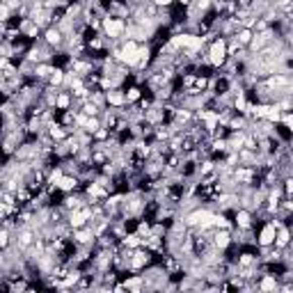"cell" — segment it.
Returning a JSON list of instances; mask_svg holds the SVG:
<instances>
[{
  "label": "cell",
  "mask_w": 293,
  "mask_h": 293,
  "mask_svg": "<svg viewBox=\"0 0 293 293\" xmlns=\"http://www.w3.org/2000/svg\"><path fill=\"white\" fill-rule=\"evenodd\" d=\"M275 239V224L273 222H261L257 227V245H273Z\"/></svg>",
  "instance_id": "cell-6"
},
{
  "label": "cell",
  "mask_w": 293,
  "mask_h": 293,
  "mask_svg": "<svg viewBox=\"0 0 293 293\" xmlns=\"http://www.w3.org/2000/svg\"><path fill=\"white\" fill-rule=\"evenodd\" d=\"M99 126H103V124H101V117H90L83 131H87V133H94V131L99 129Z\"/></svg>",
  "instance_id": "cell-22"
},
{
  "label": "cell",
  "mask_w": 293,
  "mask_h": 293,
  "mask_svg": "<svg viewBox=\"0 0 293 293\" xmlns=\"http://www.w3.org/2000/svg\"><path fill=\"white\" fill-rule=\"evenodd\" d=\"M288 243H293L291 241V224H282V227L275 229V239H273V245L277 250L286 248Z\"/></svg>",
  "instance_id": "cell-9"
},
{
  "label": "cell",
  "mask_w": 293,
  "mask_h": 293,
  "mask_svg": "<svg viewBox=\"0 0 293 293\" xmlns=\"http://www.w3.org/2000/svg\"><path fill=\"white\" fill-rule=\"evenodd\" d=\"M87 120H90V117H87V114L85 112H76V126H78V129H85V124H87Z\"/></svg>",
  "instance_id": "cell-23"
},
{
  "label": "cell",
  "mask_w": 293,
  "mask_h": 293,
  "mask_svg": "<svg viewBox=\"0 0 293 293\" xmlns=\"http://www.w3.org/2000/svg\"><path fill=\"white\" fill-rule=\"evenodd\" d=\"M277 124L284 126V129H288V131H293V112H282Z\"/></svg>",
  "instance_id": "cell-21"
},
{
  "label": "cell",
  "mask_w": 293,
  "mask_h": 293,
  "mask_svg": "<svg viewBox=\"0 0 293 293\" xmlns=\"http://www.w3.org/2000/svg\"><path fill=\"white\" fill-rule=\"evenodd\" d=\"M0 101H3V99H0Z\"/></svg>",
  "instance_id": "cell-29"
},
{
  "label": "cell",
  "mask_w": 293,
  "mask_h": 293,
  "mask_svg": "<svg viewBox=\"0 0 293 293\" xmlns=\"http://www.w3.org/2000/svg\"><path fill=\"white\" fill-rule=\"evenodd\" d=\"M57 188L60 193H74V190H83V181L76 177V174H62L60 181H57Z\"/></svg>",
  "instance_id": "cell-7"
},
{
  "label": "cell",
  "mask_w": 293,
  "mask_h": 293,
  "mask_svg": "<svg viewBox=\"0 0 293 293\" xmlns=\"http://www.w3.org/2000/svg\"><path fill=\"white\" fill-rule=\"evenodd\" d=\"M252 35H254V32L250 30V28H239V30L233 32V37H231V39H236V44H239V46H243V48H245V46L250 44V39H252Z\"/></svg>",
  "instance_id": "cell-14"
},
{
  "label": "cell",
  "mask_w": 293,
  "mask_h": 293,
  "mask_svg": "<svg viewBox=\"0 0 293 293\" xmlns=\"http://www.w3.org/2000/svg\"><path fill=\"white\" fill-rule=\"evenodd\" d=\"M41 39L55 50H62V44H65V35H62L60 28H55V25H48L46 30H41Z\"/></svg>",
  "instance_id": "cell-3"
},
{
  "label": "cell",
  "mask_w": 293,
  "mask_h": 293,
  "mask_svg": "<svg viewBox=\"0 0 293 293\" xmlns=\"http://www.w3.org/2000/svg\"><path fill=\"white\" fill-rule=\"evenodd\" d=\"M108 138H110V129H105V126H99V129L92 133V140H94V142H105Z\"/></svg>",
  "instance_id": "cell-19"
},
{
  "label": "cell",
  "mask_w": 293,
  "mask_h": 293,
  "mask_svg": "<svg viewBox=\"0 0 293 293\" xmlns=\"http://www.w3.org/2000/svg\"><path fill=\"white\" fill-rule=\"evenodd\" d=\"M94 231H92L87 224L78 229H71V243L74 245H94Z\"/></svg>",
  "instance_id": "cell-4"
},
{
  "label": "cell",
  "mask_w": 293,
  "mask_h": 293,
  "mask_svg": "<svg viewBox=\"0 0 293 293\" xmlns=\"http://www.w3.org/2000/svg\"><path fill=\"white\" fill-rule=\"evenodd\" d=\"M12 16H14V10H12V7H7L5 3H0V21H3V23H10Z\"/></svg>",
  "instance_id": "cell-20"
},
{
  "label": "cell",
  "mask_w": 293,
  "mask_h": 293,
  "mask_svg": "<svg viewBox=\"0 0 293 293\" xmlns=\"http://www.w3.org/2000/svg\"><path fill=\"white\" fill-rule=\"evenodd\" d=\"M62 83H65V69L57 65H53V71H50L48 76V85H53V87H62Z\"/></svg>",
  "instance_id": "cell-15"
},
{
  "label": "cell",
  "mask_w": 293,
  "mask_h": 293,
  "mask_svg": "<svg viewBox=\"0 0 293 293\" xmlns=\"http://www.w3.org/2000/svg\"><path fill=\"white\" fill-rule=\"evenodd\" d=\"M108 154H105L103 149H94L92 151V158H90V165H94V167H101V165L108 163Z\"/></svg>",
  "instance_id": "cell-16"
},
{
  "label": "cell",
  "mask_w": 293,
  "mask_h": 293,
  "mask_svg": "<svg viewBox=\"0 0 293 293\" xmlns=\"http://www.w3.org/2000/svg\"><path fill=\"white\" fill-rule=\"evenodd\" d=\"M142 94H144V87H140V85H135V83H126L124 85L126 103H138V101L142 99Z\"/></svg>",
  "instance_id": "cell-11"
},
{
  "label": "cell",
  "mask_w": 293,
  "mask_h": 293,
  "mask_svg": "<svg viewBox=\"0 0 293 293\" xmlns=\"http://www.w3.org/2000/svg\"><path fill=\"white\" fill-rule=\"evenodd\" d=\"M124 30H126V21L117 19V16L105 14L101 19V35L112 37V39H124Z\"/></svg>",
  "instance_id": "cell-1"
},
{
  "label": "cell",
  "mask_w": 293,
  "mask_h": 293,
  "mask_svg": "<svg viewBox=\"0 0 293 293\" xmlns=\"http://www.w3.org/2000/svg\"><path fill=\"white\" fill-rule=\"evenodd\" d=\"M0 41H3V35H0Z\"/></svg>",
  "instance_id": "cell-28"
},
{
  "label": "cell",
  "mask_w": 293,
  "mask_h": 293,
  "mask_svg": "<svg viewBox=\"0 0 293 293\" xmlns=\"http://www.w3.org/2000/svg\"><path fill=\"white\" fill-rule=\"evenodd\" d=\"M209 83H211V76H202V74H197V78H195V90L197 92H206L209 90Z\"/></svg>",
  "instance_id": "cell-17"
},
{
  "label": "cell",
  "mask_w": 293,
  "mask_h": 293,
  "mask_svg": "<svg viewBox=\"0 0 293 293\" xmlns=\"http://www.w3.org/2000/svg\"><path fill=\"white\" fill-rule=\"evenodd\" d=\"M211 245L218 250H227L231 245V229H224V227L213 229V233H211Z\"/></svg>",
  "instance_id": "cell-5"
},
{
  "label": "cell",
  "mask_w": 293,
  "mask_h": 293,
  "mask_svg": "<svg viewBox=\"0 0 293 293\" xmlns=\"http://www.w3.org/2000/svg\"><path fill=\"white\" fill-rule=\"evenodd\" d=\"M48 135H50V140H53V142H62V140H65L69 133H67V129L60 124V122L55 120V122H50V124H48Z\"/></svg>",
  "instance_id": "cell-12"
},
{
  "label": "cell",
  "mask_w": 293,
  "mask_h": 293,
  "mask_svg": "<svg viewBox=\"0 0 293 293\" xmlns=\"http://www.w3.org/2000/svg\"><path fill=\"white\" fill-rule=\"evenodd\" d=\"M80 112H85L87 117H99V114H101V108H99V105H94L92 101H87V103H85L83 108H80Z\"/></svg>",
  "instance_id": "cell-18"
},
{
  "label": "cell",
  "mask_w": 293,
  "mask_h": 293,
  "mask_svg": "<svg viewBox=\"0 0 293 293\" xmlns=\"http://www.w3.org/2000/svg\"><path fill=\"white\" fill-rule=\"evenodd\" d=\"M156 7H174V0H151Z\"/></svg>",
  "instance_id": "cell-25"
},
{
  "label": "cell",
  "mask_w": 293,
  "mask_h": 293,
  "mask_svg": "<svg viewBox=\"0 0 293 293\" xmlns=\"http://www.w3.org/2000/svg\"><path fill=\"white\" fill-rule=\"evenodd\" d=\"M105 103H108L110 108H122V105H126L124 87H114V90L105 92Z\"/></svg>",
  "instance_id": "cell-10"
},
{
  "label": "cell",
  "mask_w": 293,
  "mask_h": 293,
  "mask_svg": "<svg viewBox=\"0 0 293 293\" xmlns=\"http://www.w3.org/2000/svg\"><path fill=\"white\" fill-rule=\"evenodd\" d=\"M236 3H239V7H243V10H250L254 0H236Z\"/></svg>",
  "instance_id": "cell-27"
},
{
  "label": "cell",
  "mask_w": 293,
  "mask_h": 293,
  "mask_svg": "<svg viewBox=\"0 0 293 293\" xmlns=\"http://www.w3.org/2000/svg\"><path fill=\"white\" fill-rule=\"evenodd\" d=\"M149 263H154V252H149L147 248H133V254L129 259V273H140L144 270Z\"/></svg>",
  "instance_id": "cell-2"
},
{
  "label": "cell",
  "mask_w": 293,
  "mask_h": 293,
  "mask_svg": "<svg viewBox=\"0 0 293 293\" xmlns=\"http://www.w3.org/2000/svg\"><path fill=\"white\" fill-rule=\"evenodd\" d=\"M71 101H74L71 92L65 90V87H60V92H57V99H55V110H69L71 108Z\"/></svg>",
  "instance_id": "cell-13"
},
{
  "label": "cell",
  "mask_w": 293,
  "mask_h": 293,
  "mask_svg": "<svg viewBox=\"0 0 293 293\" xmlns=\"http://www.w3.org/2000/svg\"><path fill=\"white\" fill-rule=\"evenodd\" d=\"M174 5L181 7V10H188V7L193 5V0H174Z\"/></svg>",
  "instance_id": "cell-26"
},
{
  "label": "cell",
  "mask_w": 293,
  "mask_h": 293,
  "mask_svg": "<svg viewBox=\"0 0 293 293\" xmlns=\"http://www.w3.org/2000/svg\"><path fill=\"white\" fill-rule=\"evenodd\" d=\"M277 277L273 273H261L257 279V291L259 293H277Z\"/></svg>",
  "instance_id": "cell-8"
},
{
  "label": "cell",
  "mask_w": 293,
  "mask_h": 293,
  "mask_svg": "<svg viewBox=\"0 0 293 293\" xmlns=\"http://www.w3.org/2000/svg\"><path fill=\"white\" fill-rule=\"evenodd\" d=\"M110 291H112V293H124V291H126L124 282H122V279H117V282H114L112 286H110Z\"/></svg>",
  "instance_id": "cell-24"
}]
</instances>
